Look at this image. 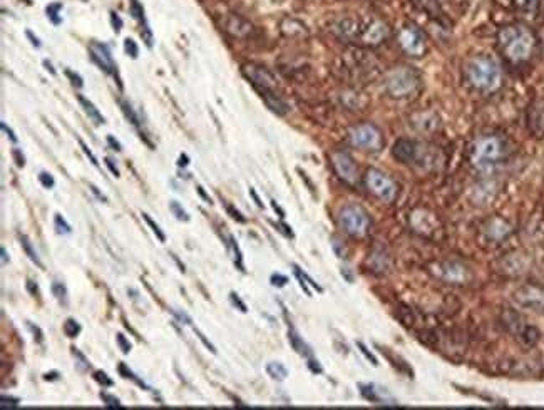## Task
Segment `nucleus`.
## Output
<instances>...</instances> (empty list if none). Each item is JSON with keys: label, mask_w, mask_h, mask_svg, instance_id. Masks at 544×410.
I'll return each mask as SVG.
<instances>
[{"label": "nucleus", "mask_w": 544, "mask_h": 410, "mask_svg": "<svg viewBox=\"0 0 544 410\" xmlns=\"http://www.w3.org/2000/svg\"><path fill=\"white\" fill-rule=\"evenodd\" d=\"M0 126H2V131L5 132V134L9 136V139H10L12 142H15V141H17V137H15V134H14V131H12L10 128H7V124H5V123H2Z\"/></svg>", "instance_id": "obj_54"}, {"label": "nucleus", "mask_w": 544, "mask_h": 410, "mask_svg": "<svg viewBox=\"0 0 544 410\" xmlns=\"http://www.w3.org/2000/svg\"><path fill=\"white\" fill-rule=\"evenodd\" d=\"M526 124H528V129L534 137L544 139V99L534 101L529 106Z\"/></svg>", "instance_id": "obj_16"}, {"label": "nucleus", "mask_w": 544, "mask_h": 410, "mask_svg": "<svg viewBox=\"0 0 544 410\" xmlns=\"http://www.w3.org/2000/svg\"><path fill=\"white\" fill-rule=\"evenodd\" d=\"M397 40H398V47H400L409 57L420 59V57H424L429 51L427 39H425L424 32H422L419 27H415L414 23H406V26L398 30Z\"/></svg>", "instance_id": "obj_9"}, {"label": "nucleus", "mask_w": 544, "mask_h": 410, "mask_svg": "<svg viewBox=\"0 0 544 410\" xmlns=\"http://www.w3.org/2000/svg\"><path fill=\"white\" fill-rule=\"evenodd\" d=\"M79 144H81V148L84 149V153H86V156H87V158L90 159V162H92L94 166H99V162H98V159H96V156H94L92 153H90L89 148L86 146V144H84V141H81V139H79Z\"/></svg>", "instance_id": "obj_49"}, {"label": "nucleus", "mask_w": 544, "mask_h": 410, "mask_svg": "<svg viewBox=\"0 0 544 410\" xmlns=\"http://www.w3.org/2000/svg\"><path fill=\"white\" fill-rule=\"evenodd\" d=\"M121 107H123V111H124V114H126V117H128V119L131 120V123L134 124V126H137V117H136L134 111H132V107L128 104V102H126V101H121Z\"/></svg>", "instance_id": "obj_37"}, {"label": "nucleus", "mask_w": 544, "mask_h": 410, "mask_svg": "<svg viewBox=\"0 0 544 410\" xmlns=\"http://www.w3.org/2000/svg\"><path fill=\"white\" fill-rule=\"evenodd\" d=\"M412 4L431 17L440 15V0H412Z\"/></svg>", "instance_id": "obj_23"}, {"label": "nucleus", "mask_w": 544, "mask_h": 410, "mask_svg": "<svg viewBox=\"0 0 544 410\" xmlns=\"http://www.w3.org/2000/svg\"><path fill=\"white\" fill-rule=\"evenodd\" d=\"M288 339H290V343H292V347H293L295 350H297L300 355H303V357H308V355H310V348L305 345L303 340H301L300 336L295 333V331H290V333H288Z\"/></svg>", "instance_id": "obj_26"}, {"label": "nucleus", "mask_w": 544, "mask_h": 410, "mask_svg": "<svg viewBox=\"0 0 544 410\" xmlns=\"http://www.w3.org/2000/svg\"><path fill=\"white\" fill-rule=\"evenodd\" d=\"M338 223H340L342 230L353 238L365 236L370 230V218H368L367 211L357 204L343 206L338 213Z\"/></svg>", "instance_id": "obj_6"}, {"label": "nucleus", "mask_w": 544, "mask_h": 410, "mask_svg": "<svg viewBox=\"0 0 544 410\" xmlns=\"http://www.w3.org/2000/svg\"><path fill=\"white\" fill-rule=\"evenodd\" d=\"M193 330H195V333L198 335V339H199V340H201V342L204 343V347H206V348H208V350H211V352H213V353H216V350H215V347H213V345H211V343H209V342L206 340V336H204V335L201 333V331H199V330H196V328H193Z\"/></svg>", "instance_id": "obj_50"}, {"label": "nucleus", "mask_w": 544, "mask_h": 410, "mask_svg": "<svg viewBox=\"0 0 544 410\" xmlns=\"http://www.w3.org/2000/svg\"><path fill=\"white\" fill-rule=\"evenodd\" d=\"M225 29L234 37H246L251 34L253 26L240 15H229L225 22Z\"/></svg>", "instance_id": "obj_19"}, {"label": "nucleus", "mask_w": 544, "mask_h": 410, "mask_svg": "<svg viewBox=\"0 0 544 410\" xmlns=\"http://www.w3.org/2000/svg\"><path fill=\"white\" fill-rule=\"evenodd\" d=\"M229 298H231V303H233L234 306H238V308H240L241 311L246 313V305H245L243 301H241V300L238 298V295H236V293H231V295H229Z\"/></svg>", "instance_id": "obj_47"}, {"label": "nucleus", "mask_w": 544, "mask_h": 410, "mask_svg": "<svg viewBox=\"0 0 544 410\" xmlns=\"http://www.w3.org/2000/svg\"><path fill=\"white\" fill-rule=\"evenodd\" d=\"M262 98L265 101V104H267L275 114H278V116H285V114L290 111V106L280 98V95H278V92H263Z\"/></svg>", "instance_id": "obj_21"}, {"label": "nucleus", "mask_w": 544, "mask_h": 410, "mask_svg": "<svg viewBox=\"0 0 544 410\" xmlns=\"http://www.w3.org/2000/svg\"><path fill=\"white\" fill-rule=\"evenodd\" d=\"M267 372L271 378L275 380H285L288 377V370L285 369V365L280 364V361H270L267 365Z\"/></svg>", "instance_id": "obj_25"}, {"label": "nucleus", "mask_w": 544, "mask_h": 410, "mask_svg": "<svg viewBox=\"0 0 544 410\" xmlns=\"http://www.w3.org/2000/svg\"><path fill=\"white\" fill-rule=\"evenodd\" d=\"M243 74L253 86L258 89L259 94L263 92H278V81L275 74L263 65L246 64L243 65Z\"/></svg>", "instance_id": "obj_12"}, {"label": "nucleus", "mask_w": 544, "mask_h": 410, "mask_svg": "<svg viewBox=\"0 0 544 410\" xmlns=\"http://www.w3.org/2000/svg\"><path fill=\"white\" fill-rule=\"evenodd\" d=\"M365 186L370 195L384 203H392L397 198L398 188L389 174L379 170H368L365 174Z\"/></svg>", "instance_id": "obj_10"}, {"label": "nucleus", "mask_w": 544, "mask_h": 410, "mask_svg": "<svg viewBox=\"0 0 544 410\" xmlns=\"http://www.w3.org/2000/svg\"><path fill=\"white\" fill-rule=\"evenodd\" d=\"M143 220L148 223V226L151 228V230H153V233L156 234V238H158V239L161 241V243H164V241H166V234H164V233H162V230H161V228H159L158 225H156V223H154L153 220H151V218H149V214H146V213H143Z\"/></svg>", "instance_id": "obj_31"}, {"label": "nucleus", "mask_w": 544, "mask_h": 410, "mask_svg": "<svg viewBox=\"0 0 544 410\" xmlns=\"http://www.w3.org/2000/svg\"><path fill=\"white\" fill-rule=\"evenodd\" d=\"M60 9H62V5H60V4H52V5H49V7H47V15H49V19H51L54 23H59V22H60V19L57 17Z\"/></svg>", "instance_id": "obj_35"}, {"label": "nucleus", "mask_w": 544, "mask_h": 410, "mask_svg": "<svg viewBox=\"0 0 544 410\" xmlns=\"http://www.w3.org/2000/svg\"><path fill=\"white\" fill-rule=\"evenodd\" d=\"M357 345H359V348H360V352H362V353H364V355H365V357H367L368 360H370L373 365H377V358H375V357H373V355H372L370 352H368V350H367V347L364 345V343H360V342H359V343H357Z\"/></svg>", "instance_id": "obj_51"}, {"label": "nucleus", "mask_w": 544, "mask_h": 410, "mask_svg": "<svg viewBox=\"0 0 544 410\" xmlns=\"http://www.w3.org/2000/svg\"><path fill=\"white\" fill-rule=\"evenodd\" d=\"M385 90L394 99H409L420 90V77L412 67H395L387 72Z\"/></svg>", "instance_id": "obj_5"}, {"label": "nucleus", "mask_w": 544, "mask_h": 410, "mask_svg": "<svg viewBox=\"0 0 544 410\" xmlns=\"http://www.w3.org/2000/svg\"><path fill=\"white\" fill-rule=\"evenodd\" d=\"M435 278L447 283V285H467L472 280V273L467 264L457 260H444L431 267Z\"/></svg>", "instance_id": "obj_8"}, {"label": "nucleus", "mask_w": 544, "mask_h": 410, "mask_svg": "<svg viewBox=\"0 0 544 410\" xmlns=\"http://www.w3.org/2000/svg\"><path fill=\"white\" fill-rule=\"evenodd\" d=\"M228 248H229V251H231L233 260H234V263L238 264V268L241 271H245L243 270V263H241V251H240V248L236 246V243H234V239L231 236H228Z\"/></svg>", "instance_id": "obj_30"}, {"label": "nucleus", "mask_w": 544, "mask_h": 410, "mask_svg": "<svg viewBox=\"0 0 544 410\" xmlns=\"http://www.w3.org/2000/svg\"><path fill=\"white\" fill-rule=\"evenodd\" d=\"M350 141L353 146L364 149V151H380L384 144L382 132L379 131L377 126L373 124H359L350 129Z\"/></svg>", "instance_id": "obj_11"}, {"label": "nucleus", "mask_w": 544, "mask_h": 410, "mask_svg": "<svg viewBox=\"0 0 544 410\" xmlns=\"http://www.w3.org/2000/svg\"><path fill=\"white\" fill-rule=\"evenodd\" d=\"M89 52H90V57H92V60L99 65L102 70H106L107 74L117 77L116 62H114V59L111 56V51H109L107 45L101 44V42H90Z\"/></svg>", "instance_id": "obj_15"}, {"label": "nucleus", "mask_w": 544, "mask_h": 410, "mask_svg": "<svg viewBox=\"0 0 544 410\" xmlns=\"http://www.w3.org/2000/svg\"><path fill=\"white\" fill-rule=\"evenodd\" d=\"M287 283H288L287 276H283V275H273V276H271V285H275V286H285Z\"/></svg>", "instance_id": "obj_46"}, {"label": "nucleus", "mask_w": 544, "mask_h": 410, "mask_svg": "<svg viewBox=\"0 0 544 410\" xmlns=\"http://www.w3.org/2000/svg\"><path fill=\"white\" fill-rule=\"evenodd\" d=\"M107 142H109V146L114 148V151H121V144H119L116 139H114L112 136H107Z\"/></svg>", "instance_id": "obj_57"}, {"label": "nucleus", "mask_w": 544, "mask_h": 410, "mask_svg": "<svg viewBox=\"0 0 544 410\" xmlns=\"http://www.w3.org/2000/svg\"><path fill=\"white\" fill-rule=\"evenodd\" d=\"M27 288H29V292L30 293H32V295H37V285H34V281H27Z\"/></svg>", "instance_id": "obj_59"}, {"label": "nucleus", "mask_w": 544, "mask_h": 410, "mask_svg": "<svg viewBox=\"0 0 544 410\" xmlns=\"http://www.w3.org/2000/svg\"><path fill=\"white\" fill-rule=\"evenodd\" d=\"M415 146L417 142L415 141H410V139H398L394 148H392V154H394V158L402 162V164H412V159H414V153H415Z\"/></svg>", "instance_id": "obj_17"}, {"label": "nucleus", "mask_w": 544, "mask_h": 410, "mask_svg": "<svg viewBox=\"0 0 544 410\" xmlns=\"http://www.w3.org/2000/svg\"><path fill=\"white\" fill-rule=\"evenodd\" d=\"M27 325H29L30 331H32V333H34V339L37 340L39 343L44 342V333H42V330H40L39 327H34V323H30V322H29Z\"/></svg>", "instance_id": "obj_44"}, {"label": "nucleus", "mask_w": 544, "mask_h": 410, "mask_svg": "<svg viewBox=\"0 0 544 410\" xmlns=\"http://www.w3.org/2000/svg\"><path fill=\"white\" fill-rule=\"evenodd\" d=\"M511 2L516 7V10H519L521 14L533 15L539 9V0H511Z\"/></svg>", "instance_id": "obj_24"}, {"label": "nucleus", "mask_w": 544, "mask_h": 410, "mask_svg": "<svg viewBox=\"0 0 544 410\" xmlns=\"http://www.w3.org/2000/svg\"><path fill=\"white\" fill-rule=\"evenodd\" d=\"M54 225H56V230H57L59 234H69L72 231L70 226L65 223V220L60 214H56V218H54Z\"/></svg>", "instance_id": "obj_33"}, {"label": "nucleus", "mask_w": 544, "mask_h": 410, "mask_svg": "<svg viewBox=\"0 0 544 410\" xmlns=\"http://www.w3.org/2000/svg\"><path fill=\"white\" fill-rule=\"evenodd\" d=\"M116 342H117L121 350H123V353H129L131 352V343H129V340H126V336L123 333L116 335Z\"/></svg>", "instance_id": "obj_39"}, {"label": "nucleus", "mask_w": 544, "mask_h": 410, "mask_svg": "<svg viewBox=\"0 0 544 410\" xmlns=\"http://www.w3.org/2000/svg\"><path fill=\"white\" fill-rule=\"evenodd\" d=\"M464 77L477 92H495L503 84V70L499 62L489 56H476L465 62Z\"/></svg>", "instance_id": "obj_3"}, {"label": "nucleus", "mask_w": 544, "mask_h": 410, "mask_svg": "<svg viewBox=\"0 0 544 410\" xmlns=\"http://www.w3.org/2000/svg\"><path fill=\"white\" fill-rule=\"evenodd\" d=\"M77 99H79L81 106L84 107V111H86V114L89 116V119L92 120L94 124H104V116H102V114L99 112V109H98V107H96V106L92 104V102H90L89 99L84 98L82 94L77 95Z\"/></svg>", "instance_id": "obj_22"}, {"label": "nucleus", "mask_w": 544, "mask_h": 410, "mask_svg": "<svg viewBox=\"0 0 544 410\" xmlns=\"http://www.w3.org/2000/svg\"><path fill=\"white\" fill-rule=\"evenodd\" d=\"M334 34L348 44L375 47L389 39V26L377 17H345L334 23Z\"/></svg>", "instance_id": "obj_1"}, {"label": "nucleus", "mask_w": 544, "mask_h": 410, "mask_svg": "<svg viewBox=\"0 0 544 410\" xmlns=\"http://www.w3.org/2000/svg\"><path fill=\"white\" fill-rule=\"evenodd\" d=\"M27 37H29L30 40H32V44H34L35 47H40V42H39V39H37V37H34V34L30 32V30H27Z\"/></svg>", "instance_id": "obj_58"}, {"label": "nucleus", "mask_w": 544, "mask_h": 410, "mask_svg": "<svg viewBox=\"0 0 544 410\" xmlns=\"http://www.w3.org/2000/svg\"><path fill=\"white\" fill-rule=\"evenodd\" d=\"M65 76H67L69 77V79L72 81V84H74V86H77V87H82V77L81 76H77V74H74V72H72V70H65Z\"/></svg>", "instance_id": "obj_45"}, {"label": "nucleus", "mask_w": 544, "mask_h": 410, "mask_svg": "<svg viewBox=\"0 0 544 410\" xmlns=\"http://www.w3.org/2000/svg\"><path fill=\"white\" fill-rule=\"evenodd\" d=\"M39 181H40V184L44 186V188H47V189L52 188V186L56 184V181H54V178L51 176L49 173H40L39 174Z\"/></svg>", "instance_id": "obj_40"}, {"label": "nucleus", "mask_w": 544, "mask_h": 410, "mask_svg": "<svg viewBox=\"0 0 544 410\" xmlns=\"http://www.w3.org/2000/svg\"><path fill=\"white\" fill-rule=\"evenodd\" d=\"M101 399H102V402H104L107 407H117V408H121V402L116 399V397L107 395V394H101Z\"/></svg>", "instance_id": "obj_41"}, {"label": "nucleus", "mask_w": 544, "mask_h": 410, "mask_svg": "<svg viewBox=\"0 0 544 410\" xmlns=\"http://www.w3.org/2000/svg\"><path fill=\"white\" fill-rule=\"evenodd\" d=\"M20 243H22V248H23V251H26V255L30 258V260H32L35 264H39V267H42V263H40V260H39L37 251L34 250V246H32V243H30V239H29L27 236H20Z\"/></svg>", "instance_id": "obj_27"}, {"label": "nucleus", "mask_w": 544, "mask_h": 410, "mask_svg": "<svg viewBox=\"0 0 544 410\" xmlns=\"http://www.w3.org/2000/svg\"><path fill=\"white\" fill-rule=\"evenodd\" d=\"M514 301L517 306L524 310L544 313V286L537 285H524L514 292Z\"/></svg>", "instance_id": "obj_13"}, {"label": "nucleus", "mask_w": 544, "mask_h": 410, "mask_svg": "<svg viewBox=\"0 0 544 410\" xmlns=\"http://www.w3.org/2000/svg\"><path fill=\"white\" fill-rule=\"evenodd\" d=\"M119 372L123 373L124 378H131V380H134V382L139 385V387H144V382H143V380H139V378H137V377L134 375V373L131 372V370H128V367H126L124 364H121V365H119Z\"/></svg>", "instance_id": "obj_38"}, {"label": "nucleus", "mask_w": 544, "mask_h": 410, "mask_svg": "<svg viewBox=\"0 0 544 410\" xmlns=\"http://www.w3.org/2000/svg\"><path fill=\"white\" fill-rule=\"evenodd\" d=\"M503 323L507 328V331H509L519 343H523L524 347H534L541 339V331L536 327H533V325H529L516 311H504Z\"/></svg>", "instance_id": "obj_7"}, {"label": "nucleus", "mask_w": 544, "mask_h": 410, "mask_svg": "<svg viewBox=\"0 0 544 410\" xmlns=\"http://www.w3.org/2000/svg\"><path fill=\"white\" fill-rule=\"evenodd\" d=\"M64 333L67 335L69 339H74V336L81 333V325L76 320H72V318H69V320H65V323H64Z\"/></svg>", "instance_id": "obj_29"}, {"label": "nucleus", "mask_w": 544, "mask_h": 410, "mask_svg": "<svg viewBox=\"0 0 544 410\" xmlns=\"http://www.w3.org/2000/svg\"><path fill=\"white\" fill-rule=\"evenodd\" d=\"M94 380L98 382V383H101L102 387H112V385H114V382L111 380V378H109L106 373L101 372V370L94 373Z\"/></svg>", "instance_id": "obj_36"}, {"label": "nucleus", "mask_w": 544, "mask_h": 410, "mask_svg": "<svg viewBox=\"0 0 544 410\" xmlns=\"http://www.w3.org/2000/svg\"><path fill=\"white\" fill-rule=\"evenodd\" d=\"M111 22H112V27H114V30H116V32H119L121 27H123V20H121V19H119V15H117V14H114V12L111 14Z\"/></svg>", "instance_id": "obj_53"}, {"label": "nucleus", "mask_w": 544, "mask_h": 410, "mask_svg": "<svg viewBox=\"0 0 544 410\" xmlns=\"http://www.w3.org/2000/svg\"><path fill=\"white\" fill-rule=\"evenodd\" d=\"M132 14H134V17H136L137 20L144 22V10H143L141 5H139V4L136 2V0H134V2H132Z\"/></svg>", "instance_id": "obj_42"}, {"label": "nucleus", "mask_w": 544, "mask_h": 410, "mask_svg": "<svg viewBox=\"0 0 544 410\" xmlns=\"http://www.w3.org/2000/svg\"><path fill=\"white\" fill-rule=\"evenodd\" d=\"M12 154H14V159L17 162V166L22 167L23 164H26V159H23V154L20 153V149H14L12 151Z\"/></svg>", "instance_id": "obj_52"}, {"label": "nucleus", "mask_w": 544, "mask_h": 410, "mask_svg": "<svg viewBox=\"0 0 544 410\" xmlns=\"http://www.w3.org/2000/svg\"><path fill=\"white\" fill-rule=\"evenodd\" d=\"M250 192H251V196H253V198H255V201H256V204H258V206H259V208H263V203H262V201H259V198L256 196V192H255V191H253V189H251Z\"/></svg>", "instance_id": "obj_63"}, {"label": "nucleus", "mask_w": 544, "mask_h": 410, "mask_svg": "<svg viewBox=\"0 0 544 410\" xmlns=\"http://www.w3.org/2000/svg\"><path fill=\"white\" fill-rule=\"evenodd\" d=\"M495 42L501 56L511 64H524L531 60L537 45L534 32L521 23H509L501 27Z\"/></svg>", "instance_id": "obj_2"}, {"label": "nucleus", "mask_w": 544, "mask_h": 410, "mask_svg": "<svg viewBox=\"0 0 544 410\" xmlns=\"http://www.w3.org/2000/svg\"><path fill=\"white\" fill-rule=\"evenodd\" d=\"M226 211H228L229 214H231V218H233V220H236V221H240V223H245V221H246V220L243 218V214H241L240 211L234 209L233 206H226Z\"/></svg>", "instance_id": "obj_48"}, {"label": "nucleus", "mask_w": 544, "mask_h": 410, "mask_svg": "<svg viewBox=\"0 0 544 410\" xmlns=\"http://www.w3.org/2000/svg\"><path fill=\"white\" fill-rule=\"evenodd\" d=\"M0 402H2V408H7V407H17V405H19V399H12V397H5V395H2V399H0Z\"/></svg>", "instance_id": "obj_43"}, {"label": "nucleus", "mask_w": 544, "mask_h": 410, "mask_svg": "<svg viewBox=\"0 0 544 410\" xmlns=\"http://www.w3.org/2000/svg\"><path fill=\"white\" fill-rule=\"evenodd\" d=\"M89 188H90V191H92L96 196H98V198H99V200H101V201H104V203L107 201V198H106L104 195H102V192H101V191H99L98 188H96V186H94V184H89Z\"/></svg>", "instance_id": "obj_56"}, {"label": "nucleus", "mask_w": 544, "mask_h": 410, "mask_svg": "<svg viewBox=\"0 0 544 410\" xmlns=\"http://www.w3.org/2000/svg\"><path fill=\"white\" fill-rule=\"evenodd\" d=\"M57 377H59V373L57 372H52V373H45V380H57Z\"/></svg>", "instance_id": "obj_61"}, {"label": "nucleus", "mask_w": 544, "mask_h": 410, "mask_svg": "<svg viewBox=\"0 0 544 410\" xmlns=\"http://www.w3.org/2000/svg\"><path fill=\"white\" fill-rule=\"evenodd\" d=\"M196 189H198V192H199V195H201V198H203V200H204V201H208V203H211V200H209V196L206 195V192H204V191H203V188H201V186H198V188H196Z\"/></svg>", "instance_id": "obj_60"}, {"label": "nucleus", "mask_w": 544, "mask_h": 410, "mask_svg": "<svg viewBox=\"0 0 544 410\" xmlns=\"http://www.w3.org/2000/svg\"><path fill=\"white\" fill-rule=\"evenodd\" d=\"M280 29H281L283 34L288 35V37H303V35L308 34L305 23L297 20V19H292V17L283 19L281 23H280Z\"/></svg>", "instance_id": "obj_20"}, {"label": "nucleus", "mask_w": 544, "mask_h": 410, "mask_svg": "<svg viewBox=\"0 0 544 410\" xmlns=\"http://www.w3.org/2000/svg\"><path fill=\"white\" fill-rule=\"evenodd\" d=\"M52 293H54V297H56V300L59 301V303H62V305L67 303V290H65V286L60 281H54L52 283Z\"/></svg>", "instance_id": "obj_28"}, {"label": "nucleus", "mask_w": 544, "mask_h": 410, "mask_svg": "<svg viewBox=\"0 0 544 410\" xmlns=\"http://www.w3.org/2000/svg\"><path fill=\"white\" fill-rule=\"evenodd\" d=\"M169 209H171V213L176 216L179 221H190L188 213H186V211L183 209V206H181L178 201H171V203H169Z\"/></svg>", "instance_id": "obj_32"}, {"label": "nucleus", "mask_w": 544, "mask_h": 410, "mask_svg": "<svg viewBox=\"0 0 544 410\" xmlns=\"http://www.w3.org/2000/svg\"><path fill=\"white\" fill-rule=\"evenodd\" d=\"M44 65L47 67V70H51V74H56V69L52 67V64L49 62V60H44Z\"/></svg>", "instance_id": "obj_62"}, {"label": "nucleus", "mask_w": 544, "mask_h": 410, "mask_svg": "<svg viewBox=\"0 0 544 410\" xmlns=\"http://www.w3.org/2000/svg\"><path fill=\"white\" fill-rule=\"evenodd\" d=\"M0 251H2V263L5 264V263L9 261V258H7V251H5V248H0Z\"/></svg>", "instance_id": "obj_64"}, {"label": "nucleus", "mask_w": 544, "mask_h": 410, "mask_svg": "<svg viewBox=\"0 0 544 410\" xmlns=\"http://www.w3.org/2000/svg\"><path fill=\"white\" fill-rule=\"evenodd\" d=\"M506 156V142L503 137L489 134V136H481L479 139L474 142L472 146V164L481 171L492 170L494 166H498Z\"/></svg>", "instance_id": "obj_4"}, {"label": "nucleus", "mask_w": 544, "mask_h": 410, "mask_svg": "<svg viewBox=\"0 0 544 410\" xmlns=\"http://www.w3.org/2000/svg\"><path fill=\"white\" fill-rule=\"evenodd\" d=\"M484 233H486V236H487L489 239L494 241V243H498V241H503V239L507 236V234L511 233V226L507 225L504 220L494 218V220H491V221L486 223Z\"/></svg>", "instance_id": "obj_18"}, {"label": "nucleus", "mask_w": 544, "mask_h": 410, "mask_svg": "<svg viewBox=\"0 0 544 410\" xmlns=\"http://www.w3.org/2000/svg\"><path fill=\"white\" fill-rule=\"evenodd\" d=\"M124 51H126V54H129L132 59H136L137 54H139L137 44H136V42L132 40V39H126V40H124Z\"/></svg>", "instance_id": "obj_34"}, {"label": "nucleus", "mask_w": 544, "mask_h": 410, "mask_svg": "<svg viewBox=\"0 0 544 410\" xmlns=\"http://www.w3.org/2000/svg\"><path fill=\"white\" fill-rule=\"evenodd\" d=\"M106 164H107L109 170H111V173L114 174V176H119V170L116 167V164H114V161L111 158H106Z\"/></svg>", "instance_id": "obj_55"}, {"label": "nucleus", "mask_w": 544, "mask_h": 410, "mask_svg": "<svg viewBox=\"0 0 544 410\" xmlns=\"http://www.w3.org/2000/svg\"><path fill=\"white\" fill-rule=\"evenodd\" d=\"M332 166H334L335 173L343 183L352 186L357 184V181H359V170H357L355 161L352 159L350 154L343 153V151H335L332 154Z\"/></svg>", "instance_id": "obj_14"}]
</instances>
